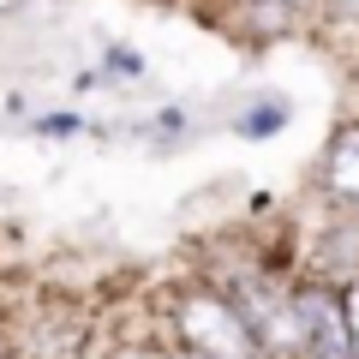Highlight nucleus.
Segmentation results:
<instances>
[{
    "mask_svg": "<svg viewBox=\"0 0 359 359\" xmlns=\"http://www.w3.org/2000/svg\"><path fill=\"white\" fill-rule=\"evenodd\" d=\"M282 120H287V114H282V108H276V102H269L264 114H252V120H240V132H276V126H282Z\"/></svg>",
    "mask_w": 359,
    "mask_h": 359,
    "instance_id": "5",
    "label": "nucleus"
},
{
    "mask_svg": "<svg viewBox=\"0 0 359 359\" xmlns=\"http://www.w3.org/2000/svg\"><path fill=\"white\" fill-rule=\"evenodd\" d=\"M294 323H299V347H311L318 359H347L353 353V335L341 323V306L330 294H299L294 299Z\"/></svg>",
    "mask_w": 359,
    "mask_h": 359,
    "instance_id": "2",
    "label": "nucleus"
},
{
    "mask_svg": "<svg viewBox=\"0 0 359 359\" xmlns=\"http://www.w3.org/2000/svg\"><path fill=\"white\" fill-rule=\"evenodd\" d=\"M138 72H144V60H138L132 48H114V54H108V78H138Z\"/></svg>",
    "mask_w": 359,
    "mask_h": 359,
    "instance_id": "4",
    "label": "nucleus"
},
{
    "mask_svg": "<svg viewBox=\"0 0 359 359\" xmlns=\"http://www.w3.org/2000/svg\"><path fill=\"white\" fill-rule=\"evenodd\" d=\"M180 335H186V347L204 353V359H252L257 353L240 306H233V299H216V294H192L180 306Z\"/></svg>",
    "mask_w": 359,
    "mask_h": 359,
    "instance_id": "1",
    "label": "nucleus"
},
{
    "mask_svg": "<svg viewBox=\"0 0 359 359\" xmlns=\"http://www.w3.org/2000/svg\"><path fill=\"white\" fill-rule=\"evenodd\" d=\"M347 323H353V347H359V287L347 294Z\"/></svg>",
    "mask_w": 359,
    "mask_h": 359,
    "instance_id": "6",
    "label": "nucleus"
},
{
    "mask_svg": "<svg viewBox=\"0 0 359 359\" xmlns=\"http://www.w3.org/2000/svg\"><path fill=\"white\" fill-rule=\"evenodd\" d=\"M330 186L341 198H359V126H347L330 150Z\"/></svg>",
    "mask_w": 359,
    "mask_h": 359,
    "instance_id": "3",
    "label": "nucleus"
},
{
    "mask_svg": "<svg viewBox=\"0 0 359 359\" xmlns=\"http://www.w3.org/2000/svg\"><path fill=\"white\" fill-rule=\"evenodd\" d=\"M168 359H204V353H192V347H186V353H168Z\"/></svg>",
    "mask_w": 359,
    "mask_h": 359,
    "instance_id": "7",
    "label": "nucleus"
}]
</instances>
